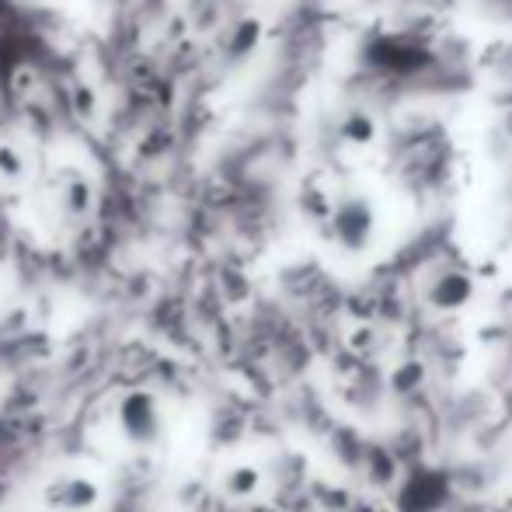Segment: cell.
Here are the masks:
<instances>
[{"instance_id": "1", "label": "cell", "mask_w": 512, "mask_h": 512, "mask_svg": "<svg viewBox=\"0 0 512 512\" xmlns=\"http://www.w3.org/2000/svg\"><path fill=\"white\" fill-rule=\"evenodd\" d=\"M446 499H450V481L436 471H418L401 488L398 506L401 512H436Z\"/></svg>"}, {"instance_id": "2", "label": "cell", "mask_w": 512, "mask_h": 512, "mask_svg": "<svg viewBox=\"0 0 512 512\" xmlns=\"http://www.w3.org/2000/svg\"><path fill=\"white\" fill-rule=\"evenodd\" d=\"M471 279L464 272H443L436 283L429 286V304L436 310H457L471 300Z\"/></svg>"}, {"instance_id": "3", "label": "cell", "mask_w": 512, "mask_h": 512, "mask_svg": "<svg viewBox=\"0 0 512 512\" xmlns=\"http://www.w3.org/2000/svg\"><path fill=\"white\" fill-rule=\"evenodd\" d=\"M338 234H342V241L352 244V248L366 244V237L373 234V216H370V209H363V206L342 209V216H338Z\"/></svg>"}, {"instance_id": "4", "label": "cell", "mask_w": 512, "mask_h": 512, "mask_svg": "<svg viewBox=\"0 0 512 512\" xmlns=\"http://www.w3.org/2000/svg\"><path fill=\"white\" fill-rule=\"evenodd\" d=\"M258 488V471L255 467H237L227 478V492L230 495H251Z\"/></svg>"}]
</instances>
